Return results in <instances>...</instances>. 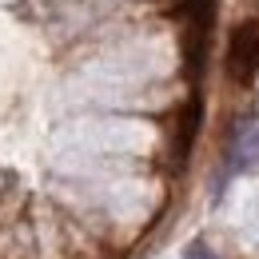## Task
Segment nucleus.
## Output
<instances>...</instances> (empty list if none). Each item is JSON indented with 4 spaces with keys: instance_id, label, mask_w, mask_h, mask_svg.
Returning a JSON list of instances; mask_svg holds the SVG:
<instances>
[{
    "instance_id": "obj_1",
    "label": "nucleus",
    "mask_w": 259,
    "mask_h": 259,
    "mask_svg": "<svg viewBox=\"0 0 259 259\" xmlns=\"http://www.w3.org/2000/svg\"><path fill=\"white\" fill-rule=\"evenodd\" d=\"M227 68L239 84H251L259 68V20H247L231 32V56H227Z\"/></svg>"
},
{
    "instance_id": "obj_2",
    "label": "nucleus",
    "mask_w": 259,
    "mask_h": 259,
    "mask_svg": "<svg viewBox=\"0 0 259 259\" xmlns=\"http://www.w3.org/2000/svg\"><path fill=\"white\" fill-rule=\"evenodd\" d=\"M255 163H259V128H251L239 144H235V152H231V167L247 171V167H255Z\"/></svg>"
},
{
    "instance_id": "obj_3",
    "label": "nucleus",
    "mask_w": 259,
    "mask_h": 259,
    "mask_svg": "<svg viewBox=\"0 0 259 259\" xmlns=\"http://www.w3.org/2000/svg\"><path fill=\"white\" fill-rule=\"evenodd\" d=\"M195 128H199V104H188L184 108V124H180V156H188V148H192L195 140Z\"/></svg>"
}]
</instances>
